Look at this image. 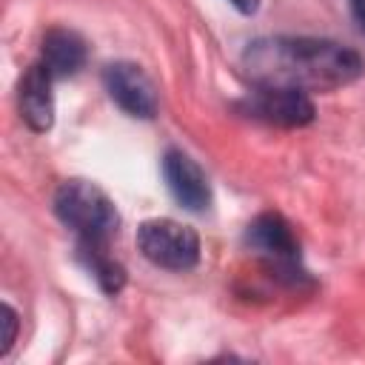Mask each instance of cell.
<instances>
[{
	"instance_id": "6da1fadb",
	"label": "cell",
	"mask_w": 365,
	"mask_h": 365,
	"mask_svg": "<svg viewBox=\"0 0 365 365\" xmlns=\"http://www.w3.org/2000/svg\"><path fill=\"white\" fill-rule=\"evenodd\" d=\"M245 74L254 86L297 91H334L365 74L359 51L322 37H259L242 51Z\"/></svg>"
},
{
	"instance_id": "7a4b0ae2",
	"label": "cell",
	"mask_w": 365,
	"mask_h": 365,
	"mask_svg": "<svg viewBox=\"0 0 365 365\" xmlns=\"http://www.w3.org/2000/svg\"><path fill=\"white\" fill-rule=\"evenodd\" d=\"M54 214L86 245H108L120 231V214L111 197L88 180H66L54 194Z\"/></svg>"
},
{
	"instance_id": "3957f363",
	"label": "cell",
	"mask_w": 365,
	"mask_h": 365,
	"mask_svg": "<svg viewBox=\"0 0 365 365\" xmlns=\"http://www.w3.org/2000/svg\"><path fill=\"white\" fill-rule=\"evenodd\" d=\"M245 245L265 262V268L277 279L288 285L308 282V271L302 268V259H299V242L282 214H274V211L257 214L245 228Z\"/></svg>"
},
{
	"instance_id": "277c9868",
	"label": "cell",
	"mask_w": 365,
	"mask_h": 365,
	"mask_svg": "<svg viewBox=\"0 0 365 365\" xmlns=\"http://www.w3.org/2000/svg\"><path fill=\"white\" fill-rule=\"evenodd\" d=\"M137 248L151 265L165 271H191L200 262L197 231L168 217L145 220L137 228Z\"/></svg>"
},
{
	"instance_id": "5b68a950",
	"label": "cell",
	"mask_w": 365,
	"mask_h": 365,
	"mask_svg": "<svg viewBox=\"0 0 365 365\" xmlns=\"http://www.w3.org/2000/svg\"><path fill=\"white\" fill-rule=\"evenodd\" d=\"M240 111L279 128H302L317 114L308 91L279 86H254V91L240 103Z\"/></svg>"
},
{
	"instance_id": "8992f818",
	"label": "cell",
	"mask_w": 365,
	"mask_h": 365,
	"mask_svg": "<svg viewBox=\"0 0 365 365\" xmlns=\"http://www.w3.org/2000/svg\"><path fill=\"white\" fill-rule=\"evenodd\" d=\"M103 86L108 91V97L128 114V117H140V120H151L160 108V97H157V86L151 83V77L128 60H117L108 63L103 68Z\"/></svg>"
},
{
	"instance_id": "52a82bcc",
	"label": "cell",
	"mask_w": 365,
	"mask_h": 365,
	"mask_svg": "<svg viewBox=\"0 0 365 365\" xmlns=\"http://www.w3.org/2000/svg\"><path fill=\"white\" fill-rule=\"evenodd\" d=\"M163 177L171 197L188 211H205L211 205V185L205 171L194 157L180 148H168L163 154Z\"/></svg>"
},
{
	"instance_id": "ba28073f",
	"label": "cell",
	"mask_w": 365,
	"mask_h": 365,
	"mask_svg": "<svg viewBox=\"0 0 365 365\" xmlns=\"http://www.w3.org/2000/svg\"><path fill=\"white\" fill-rule=\"evenodd\" d=\"M54 74L43 66L34 63L26 68V74L17 83V106H20V117L26 120V125L37 134L48 131L54 123Z\"/></svg>"
},
{
	"instance_id": "9c48e42d",
	"label": "cell",
	"mask_w": 365,
	"mask_h": 365,
	"mask_svg": "<svg viewBox=\"0 0 365 365\" xmlns=\"http://www.w3.org/2000/svg\"><path fill=\"white\" fill-rule=\"evenodd\" d=\"M86 57H88V48H86V40L77 31L60 29V26L46 31L40 63L54 74V80L77 74L86 66Z\"/></svg>"
},
{
	"instance_id": "30bf717a",
	"label": "cell",
	"mask_w": 365,
	"mask_h": 365,
	"mask_svg": "<svg viewBox=\"0 0 365 365\" xmlns=\"http://www.w3.org/2000/svg\"><path fill=\"white\" fill-rule=\"evenodd\" d=\"M77 257L86 265V271L97 279V285L103 288V294L114 297L123 291L125 285V268L108 254V245H86L77 242Z\"/></svg>"
},
{
	"instance_id": "8fae6325",
	"label": "cell",
	"mask_w": 365,
	"mask_h": 365,
	"mask_svg": "<svg viewBox=\"0 0 365 365\" xmlns=\"http://www.w3.org/2000/svg\"><path fill=\"white\" fill-rule=\"evenodd\" d=\"M0 325H3V336H0V356H6L17 339V311L11 305H0Z\"/></svg>"
},
{
	"instance_id": "7c38bea8",
	"label": "cell",
	"mask_w": 365,
	"mask_h": 365,
	"mask_svg": "<svg viewBox=\"0 0 365 365\" xmlns=\"http://www.w3.org/2000/svg\"><path fill=\"white\" fill-rule=\"evenodd\" d=\"M240 14H254L259 9V0H228Z\"/></svg>"
},
{
	"instance_id": "4fadbf2b",
	"label": "cell",
	"mask_w": 365,
	"mask_h": 365,
	"mask_svg": "<svg viewBox=\"0 0 365 365\" xmlns=\"http://www.w3.org/2000/svg\"><path fill=\"white\" fill-rule=\"evenodd\" d=\"M348 3H351V11H354L356 23L365 29V0H348Z\"/></svg>"
}]
</instances>
